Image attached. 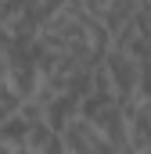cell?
Wrapping results in <instances>:
<instances>
[{
    "label": "cell",
    "mask_w": 151,
    "mask_h": 154,
    "mask_svg": "<svg viewBox=\"0 0 151 154\" xmlns=\"http://www.w3.org/2000/svg\"><path fill=\"white\" fill-rule=\"evenodd\" d=\"M72 118H79V100H76V97H69V93H58V97L50 100V108H47L43 122H47L54 133H61Z\"/></svg>",
    "instance_id": "obj_4"
},
{
    "label": "cell",
    "mask_w": 151,
    "mask_h": 154,
    "mask_svg": "<svg viewBox=\"0 0 151 154\" xmlns=\"http://www.w3.org/2000/svg\"><path fill=\"white\" fill-rule=\"evenodd\" d=\"M11 154H33V151H25V147H14V151H11Z\"/></svg>",
    "instance_id": "obj_10"
},
{
    "label": "cell",
    "mask_w": 151,
    "mask_h": 154,
    "mask_svg": "<svg viewBox=\"0 0 151 154\" xmlns=\"http://www.w3.org/2000/svg\"><path fill=\"white\" fill-rule=\"evenodd\" d=\"M4 82H7V61L0 57V86H4Z\"/></svg>",
    "instance_id": "obj_8"
},
{
    "label": "cell",
    "mask_w": 151,
    "mask_h": 154,
    "mask_svg": "<svg viewBox=\"0 0 151 154\" xmlns=\"http://www.w3.org/2000/svg\"><path fill=\"white\" fill-rule=\"evenodd\" d=\"M101 68H104V75H108L115 104H119V108L133 104V100H137V61L126 57V54H119V50H108V54L101 57Z\"/></svg>",
    "instance_id": "obj_1"
},
{
    "label": "cell",
    "mask_w": 151,
    "mask_h": 154,
    "mask_svg": "<svg viewBox=\"0 0 151 154\" xmlns=\"http://www.w3.org/2000/svg\"><path fill=\"white\" fill-rule=\"evenodd\" d=\"M61 143H65V154H115V147L86 122V118L79 115V118H72L61 133Z\"/></svg>",
    "instance_id": "obj_2"
},
{
    "label": "cell",
    "mask_w": 151,
    "mask_h": 154,
    "mask_svg": "<svg viewBox=\"0 0 151 154\" xmlns=\"http://www.w3.org/2000/svg\"><path fill=\"white\" fill-rule=\"evenodd\" d=\"M122 118H126V140H130V151L133 154H148L151 151V122L144 115V104H126L122 108Z\"/></svg>",
    "instance_id": "obj_3"
},
{
    "label": "cell",
    "mask_w": 151,
    "mask_h": 154,
    "mask_svg": "<svg viewBox=\"0 0 151 154\" xmlns=\"http://www.w3.org/2000/svg\"><path fill=\"white\" fill-rule=\"evenodd\" d=\"M54 136V129L47 125V122H40V125H33L29 129V136H25V151H33V154H40L43 147H47V140Z\"/></svg>",
    "instance_id": "obj_7"
},
{
    "label": "cell",
    "mask_w": 151,
    "mask_h": 154,
    "mask_svg": "<svg viewBox=\"0 0 151 154\" xmlns=\"http://www.w3.org/2000/svg\"><path fill=\"white\" fill-rule=\"evenodd\" d=\"M29 129H33V125H29L22 115H7L4 122H0V143H7L11 151H14V147H25Z\"/></svg>",
    "instance_id": "obj_6"
},
{
    "label": "cell",
    "mask_w": 151,
    "mask_h": 154,
    "mask_svg": "<svg viewBox=\"0 0 151 154\" xmlns=\"http://www.w3.org/2000/svg\"><path fill=\"white\" fill-rule=\"evenodd\" d=\"M144 115H148V122H151V100H144Z\"/></svg>",
    "instance_id": "obj_9"
},
{
    "label": "cell",
    "mask_w": 151,
    "mask_h": 154,
    "mask_svg": "<svg viewBox=\"0 0 151 154\" xmlns=\"http://www.w3.org/2000/svg\"><path fill=\"white\" fill-rule=\"evenodd\" d=\"M137 11H140V0H108V11H104V29H108V36L119 32L122 25H130L133 18H137Z\"/></svg>",
    "instance_id": "obj_5"
}]
</instances>
